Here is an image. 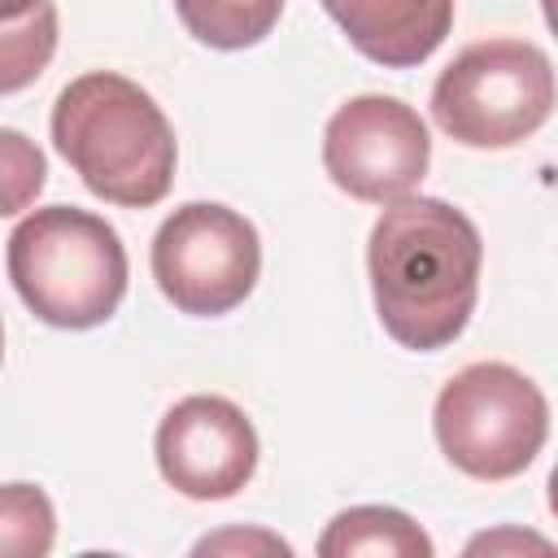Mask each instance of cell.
Segmentation results:
<instances>
[{
  "label": "cell",
  "mask_w": 558,
  "mask_h": 558,
  "mask_svg": "<svg viewBox=\"0 0 558 558\" xmlns=\"http://www.w3.org/2000/svg\"><path fill=\"white\" fill-rule=\"evenodd\" d=\"M484 244L475 222L440 196H401L371 227L366 270L384 331L414 353L462 336L480 296Z\"/></svg>",
  "instance_id": "6da1fadb"
},
{
  "label": "cell",
  "mask_w": 558,
  "mask_h": 558,
  "mask_svg": "<svg viewBox=\"0 0 558 558\" xmlns=\"http://www.w3.org/2000/svg\"><path fill=\"white\" fill-rule=\"evenodd\" d=\"M52 144L92 196L122 209H148L174 183L179 144L170 118L140 83L113 70H92L61 87Z\"/></svg>",
  "instance_id": "7a4b0ae2"
},
{
  "label": "cell",
  "mask_w": 558,
  "mask_h": 558,
  "mask_svg": "<svg viewBox=\"0 0 558 558\" xmlns=\"http://www.w3.org/2000/svg\"><path fill=\"white\" fill-rule=\"evenodd\" d=\"M122 235L87 209L44 205L9 235V279L22 305L61 331H87L113 318L126 296Z\"/></svg>",
  "instance_id": "3957f363"
},
{
  "label": "cell",
  "mask_w": 558,
  "mask_h": 558,
  "mask_svg": "<svg viewBox=\"0 0 558 558\" xmlns=\"http://www.w3.org/2000/svg\"><path fill=\"white\" fill-rule=\"evenodd\" d=\"M554 65L527 39H480L462 48L432 87L436 126L466 148H510L545 126Z\"/></svg>",
  "instance_id": "277c9868"
},
{
  "label": "cell",
  "mask_w": 558,
  "mask_h": 558,
  "mask_svg": "<svg viewBox=\"0 0 558 558\" xmlns=\"http://www.w3.org/2000/svg\"><path fill=\"white\" fill-rule=\"evenodd\" d=\"M432 427L440 453L462 475L497 484L536 462L549 436V405L523 371L506 362H471L440 388Z\"/></svg>",
  "instance_id": "5b68a950"
},
{
  "label": "cell",
  "mask_w": 558,
  "mask_h": 558,
  "mask_svg": "<svg viewBox=\"0 0 558 558\" xmlns=\"http://www.w3.org/2000/svg\"><path fill=\"white\" fill-rule=\"evenodd\" d=\"M262 275L257 227L218 205L187 201L153 235V279L161 296L192 318H218L244 305Z\"/></svg>",
  "instance_id": "8992f818"
},
{
  "label": "cell",
  "mask_w": 558,
  "mask_h": 558,
  "mask_svg": "<svg viewBox=\"0 0 558 558\" xmlns=\"http://www.w3.org/2000/svg\"><path fill=\"white\" fill-rule=\"evenodd\" d=\"M432 161L423 118L397 96H353L323 131V166L340 192L366 205H392L410 196Z\"/></svg>",
  "instance_id": "52a82bcc"
},
{
  "label": "cell",
  "mask_w": 558,
  "mask_h": 558,
  "mask_svg": "<svg viewBox=\"0 0 558 558\" xmlns=\"http://www.w3.org/2000/svg\"><path fill=\"white\" fill-rule=\"evenodd\" d=\"M157 471L192 501H227L257 471V432L227 397L196 392L157 423Z\"/></svg>",
  "instance_id": "ba28073f"
},
{
  "label": "cell",
  "mask_w": 558,
  "mask_h": 558,
  "mask_svg": "<svg viewBox=\"0 0 558 558\" xmlns=\"http://www.w3.org/2000/svg\"><path fill=\"white\" fill-rule=\"evenodd\" d=\"M349 44L388 70L423 65L453 26V0H323Z\"/></svg>",
  "instance_id": "9c48e42d"
},
{
  "label": "cell",
  "mask_w": 558,
  "mask_h": 558,
  "mask_svg": "<svg viewBox=\"0 0 558 558\" xmlns=\"http://www.w3.org/2000/svg\"><path fill=\"white\" fill-rule=\"evenodd\" d=\"M318 554L323 558H357V554L432 558V536L397 506H349L327 523Z\"/></svg>",
  "instance_id": "30bf717a"
},
{
  "label": "cell",
  "mask_w": 558,
  "mask_h": 558,
  "mask_svg": "<svg viewBox=\"0 0 558 558\" xmlns=\"http://www.w3.org/2000/svg\"><path fill=\"white\" fill-rule=\"evenodd\" d=\"M174 9L192 39L235 52L262 44L275 31L283 0H174Z\"/></svg>",
  "instance_id": "8fae6325"
},
{
  "label": "cell",
  "mask_w": 558,
  "mask_h": 558,
  "mask_svg": "<svg viewBox=\"0 0 558 558\" xmlns=\"http://www.w3.org/2000/svg\"><path fill=\"white\" fill-rule=\"evenodd\" d=\"M57 52V4L44 0L26 17L0 22V96L31 87Z\"/></svg>",
  "instance_id": "7c38bea8"
},
{
  "label": "cell",
  "mask_w": 558,
  "mask_h": 558,
  "mask_svg": "<svg viewBox=\"0 0 558 558\" xmlns=\"http://www.w3.org/2000/svg\"><path fill=\"white\" fill-rule=\"evenodd\" d=\"M57 541V510L39 484H0V554L44 558Z\"/></svg>",
  "instance_id": "4fadbf2b"
},
{
  "label": "cell",
  "mask_w": 558,
  "mask_h": 558,
  "mask_svg": "<svg viewBox=\"0 0 558 558\" xmlns=\"http://www.w3.org/2000/svg\"><path fill=\"white\" fill-rule=\"evenodd\" d=\"M44 179H48V161L39 144L13 126H0V218L31 209L35 196L44 192Z\"/></svg>",
  "instance_id": "5bb4252c"
},
{
  "label": "cell",
  "mask_w": 558,
  "mask_h": 558,
  "mask_svg": "<svg viewBox=\"0 0 558 558\" xmlns=\"http://www.w3.org/2000/svg\"><path fill=\"white\" fill-rule=\"evenodd\" d=\"M192 554H292L288 541H279L275 532H262V527H248V532H218V536H205L196 541Z\"/></svg>",
  "instance_id": "9a60e30c"
},
{
  "label": "cell",
  "mask_w": 558,
  "mask_h": 558,
  "mask_svg": "<svg viewBox=\"0 0 558 558\" xmlns=\"http://www.w3.org/2000/svg\"><path fill=\"white\" fill-rule=\"evenodd\" d=\"M501 549H549V541L545 536H532V532H514V527H506V532H484V536H475L471 545H466V554H501Z\"/></svg>",
  "instance_id": "2e32d148"
},
{
  "label": "cell",
  "mask_w": 558,
  "mask_h": 558,
  "mask_svg": "<svg viewBox=\"0 0 558 558\" xmlns=\"http://www.w3.org/2000/svg\"><path fill=\"white\" fill-rule=\"evenodd\" d=\"M35 4H44V0H0V22H13V17H26Z\"/></svg>",
  "instance_id": "e0dca14e"
},
{
  "label": "cell",
  "mask_w": 558,
  "mask_h": 558,
  "mask_svg": "<svg viewBox=\"0 0 558 558\" xmlns=\"http://www.w3.org/2000/svg\"><path fill=\"white\" fill-rule=\"evenodd\" d=\"M0 362H4V327H0Z\"/></svg>",
  "instance_id": "ac0fdd59"
}]
</instances>
